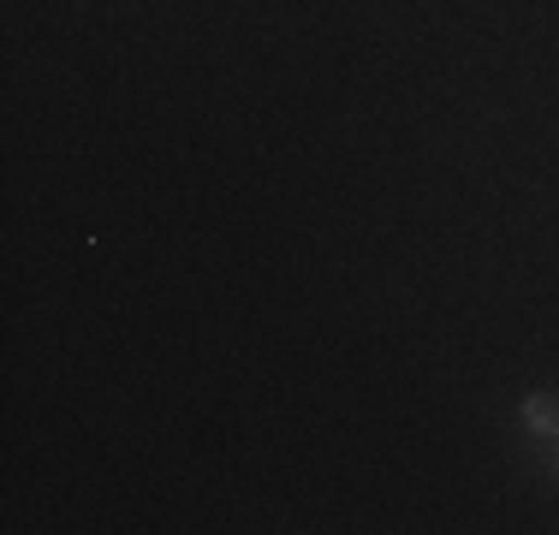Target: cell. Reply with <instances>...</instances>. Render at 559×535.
Returning <instances> with one entry per match:
<instances>
[{"instance_id":"cell-1","label":"cell","mask_w":559,"mask_h":535,"mask_svg":"<svg viewBox=\"0 0 559 535\" xmlns=\"http://www.w3.org/2000/svg\"><path fill=\"white\" fill-rule=\"evenodd\" d=\"M518 428H524L530 440H559V393H530L524 405H518Z\"/></svg>"},{"instance_id":"cell-2","label":"cell","mask_w":559,"mask_h":535,"mask_svg":"<svg viewBox=\"0 0 559 535\" xmlns=\"http://www.w3.org/2000/svg\"><path fill=\"white\" fill-rule=\"evenodd\" d=\"M554 476H559V440H554Z\"/></svg>"}]
</instances>
